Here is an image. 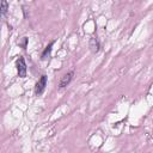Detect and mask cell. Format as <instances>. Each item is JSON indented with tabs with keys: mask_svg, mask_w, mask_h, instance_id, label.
I'll use <instances>...</instances> for the list:
<instances>
[{
	"mask_svg": "<svg viewBox=\"0 0 153 153\" xmlns=\"http://www.w3.org/2000/svg\"><path fill=\"white\" fill-rule=\"evenodd\" d=\"M16 67H17V73L19 78H26L27 74V66L25 62V59L23 56H19L16 61Z\"/></svg>",
	"mask_w": 153,
	"mask_h": 153,
	"instance_id": "6da1fadb",
	"label": "cell"
},
{
	"mask_svg": "<svg viewBox=\"0 0 153 153\" xmlns=\"http://www.w3.org/2000/svg\"><path fill=\"white\" fill-rule=\"evenodd\" d=\"M47 82H48V76L45 74H42L41 78L38 79V81L35 85V94L36 96H41L44 92L45 86H47Z\"/></svg>",
	"mask_w": 153,
	"mask_h": 153,
	"instance_id": "7a4b0ae2",
	"label": "cell"
},
{
	"mask_svg": "<svg viewBox=\"0 0 153 153\" xmlns=\"http://www.w3.org/2000/svg\"><path fill=\"white\" fill-rule=\"evenodd\" d=\"M73 76H74V69H71V71H68L67 73H65V74L62 75V78L60 79L59 88H65V87H67V86L71 84V81L73 80Z\"/></svg>",
	"mask_w": 153,
	"mask_h": 153,
	"instance_id": "3957f363",
	"label": "cell"
},
{
	"mask_svg": "<svg viewBox=\"0 0 153 153\" xmlns=\"http://www.w3.org/2000/svg\"><path fill=\"white\" fill-rule=\"evenodd\" d=\"M88 48L91 50L92 54H97L99 50H100V42L97 37H91L90 41H88Z\"/></svg>",
	"mask_w": 153,
	"mask_h": 153,
	"instance_id": "277c9868",
	"label": "cell"
},
{
	"mask_svg": "<svg viewBox=\"0 0 153 153\" xmlns=\"http://www.w3.org/2000/svg\"><path fill=\"white\" fill-rule=\"evenodd\" d=\"M54 43H55V41H51V42H49V44L44 48V50H43L42 54H41V60H42V61L47 60V59L50 56V53H51V49H53Z\"/></svg>",
	"mask_w": 153,
	"mask_h": 153,
	"instance_id": "5b68a950",
	"label": "cell"
},
{
	"mask_svg": "<svg viewBox=\"0 0 153 153\" xmlns=\"http://www.w3.org/2000/svg\"><path fill=\"white\" fill-rule=\"evenodd\" d=\"M7 12H8V2H7V0H1V11H0L1 17L5 18Z\"/></svg>",
	"mask_w": 153,
	"mask_h": 153,
	"instance_id": "8992f818",
	"label": "cell"
},
{
	"mask_svg": "<svg viewBox=\"0 0 153 153\" xmlns=\"http://www.w3.org/2000/svg\"><path fill=\"white\" fill-rule=\"evenodd\" d=\"M27 43H29V38L27 37H23L20 42H18V45H20L23 49H26L27 48Z\"/></svg>",
	"mask_w": 153,
	"mask_h": 153,
	"instance_id": "52a82bcc",
	"label": "cell"
}]
</instances>
